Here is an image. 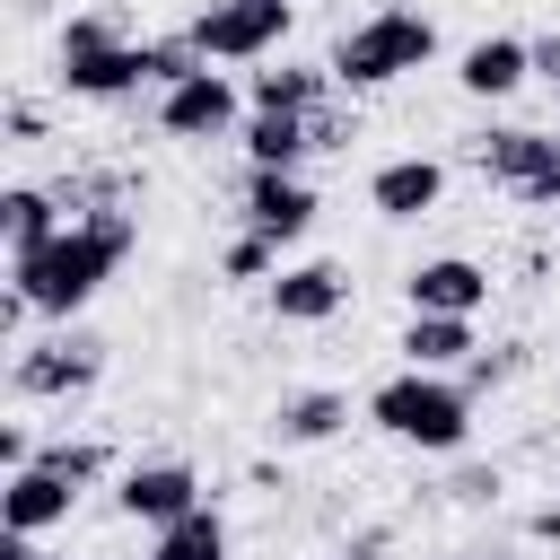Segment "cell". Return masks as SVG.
<instances>
[{
  "label": "cell",
  "mask_w": 560,
  "mask_h": 560,
  "mask_svg": "<svg viewBox=\"0 0 560 560\" xmlns=\"http://www.w3.org/2000/svg\"><path fill=\"white\" fill-rule=\"evenodd\" d=\"M534 79H551V88H560V35H534Z\"/></svg>",
  "instance_id": "cell-24"
},
{
  "label": "cell",
  "mask_w": 560,
  "mask_h": 560,
  "mask_svg": "<svg viewBox=\"0 0 560 560\" xmlns=\"http://www.w3.org/2000/svg\"><path fill=\"white\" fill-rule=\"evenodd\" d=\"M402 298H411V315H481L490 306V271L472 254H429V262L402 271Z\"/></svg>",
  "instance_id": "cell-10"
},
{
  "label": "cell",
  "mask_w": 560,
  "mask_h": 560,
  "mask_svg": "<svg viewBox=\"0 0 560 560\" xmlns=\"http://www.w3.org/2000/svg\"><path fill=\"white\" fill-rule=\"evenodd\" d=\"M9 140H44V114L35 105H9Z\"/></svg>",
  "instance_id": "cell-26"
},
{
  "label": "cell",
  "mask_w": 560,
  "mask_h": 560,
  "mask_svg": "<svg viewBox=\"0 0 560 560\" xmlns=\"http://www.w3.org/2000/svg\"><path fill=\"white\" fill-rule=\"evenodd\" d=\"M394 350H402V368H464L472 359V315H411Z\"/></svg>",
  "instance_id": "cell-17"
},
{
  "label": "cell",
  "mask_w": 560,
  "mask_h": 560,
  "mask_svg": "<svg viewBox=\"0 0 560 560\" xmlns=\"http://www.w3.org/2000/svg\"><path fill=\"white\" fill-rule=\"evenodd\" d=\"M0 560H52L44 534H0Z\"/></svg>",
  "instance_id": "cell-25"
},
{
  "label": "cell",
  "mask_w": 560,
  "mask_h": 560,
  "mask_svg": "<svg viewBox=\"0 0 560 560\" xmlns=\"http://www.w3.org/2000/svg\"><path fill=\"white\" fill-rule=\"evenodd\" d=\"M70 228V210L52 201V192H35V184H9L0 192V236H9V254H35L44 236H61Z\"/></svg>",
  "instance_id": "cell-18"
},
{
  "label": "cell",
  "mask_w": 560,
  "mask_h": 560,
  "mask_svg": "<svg viewBox=\"0 0 560 560\" xmlns=\"http://www.w3.org/2000/svg\"><path fill=\"white\" fill-rule=\"evenodd\" d=\"M490 490H499V472H481V464H472V472H455V499H490Z\"/></svg>",
  "instance_id": "cell-27"
},
{
  "label": "cell",
  "mask_w": 560,
  "mask_h": 560,
  "mask_svg": "<svg viewBox=\"0 0 560 560\" xmlns=\"http://www.w3.org/2000/svg\"><path fill=\"white\" fill-rule=\"evenodd\" d=\"M472 166H481L490 184H508L516 201H534V210H560V140H551V131L499 122V131H481V140H472Z\"/></svg>",
  "instance_id": "cell-4"
},
{
  "label": "cell",
  "mask_w": 560,
  "mask_h": 560,
  "mask_svg": "<svg viewBox=\"0 0 560 560\" xmlns=\"http://www.w3.org/2000/svg\"><path fill=\"white\" fill-rule=\"evenodd\" d=\"M114 508L131 516V525H175V516H192L201 508V472L192 464H175V455H158V464H131L122 472V490H114Z\"/></svg>",
  "instance_id": "cell-9"
},
{
  "label": "cell",
  "mask_w": 560,
  "mask_h": 560,
  "mask_svg": "<svg viewBox=\"0 0 560 560\" xmlns=\"http://www.w3.org/2000/svg\"><path fill=\"white\" fill-rule=\"evenodd\" d=\"M35 455H44V446L26 438V420H0V472H26Z\"/></svg>",
  "instance_id": "cell-23"
},
{
  "label": "cell",
  "mask_w": 560,
  "mask_h": 560,
  "mask_svg": "<svg viewBox=\"0 0 560 560\" xmlns=\"http://www.w3.org/2000/svg\"><path fill=\"white\" fill-rule=\"evenodd\" d=\"M149 560H228V516H219V508H192V516L158 525Z\"/></svg>",
  "instance_id": "cell-20"
},
{
  "label": "cell",
  "mask_w": 560,
  "mask_h": 560,
  "mask_svg": "<svg viewBox=\"0 0 560 560\" xmlns=\"http://www.w3.org/2000/svg\"><path fill=\"white\" fill-rule=\"evenodd\" d=\"M551 105H560V88H551Z\"/></svg>",
  "instance_id": "cell-31"
},
{
  "label": "cell",
  "mask_w": 560,
  "mask_h": 560,
  "mask_svg": "<svg viewBox=\"0 0 560 560\" xmlns=\"http://www.w3.org/2000/svg\"><path fill=\"white\" fill-rule=\"evenodd\" d=\"M35 464H52L61 481H79V490H88V481L105 472V446H96V438H61V446H44Z\"/></svg>",
  "instance_id": "cell-21"
},
{
  "label": "cell",
  "mask_w": 560,
  "mask_h": 560,
  "mask_svg": "<svg viewBox=\"0 0 560 560\" xmlns=\"http://www.w3.org/2000/svg\"><path fill=\"white\" fill-rule=\"evenodd\" d=\"M70 499H79V481H61L52 464H26L0 490V534H52V525H70Z\"/></svg>",
  "instance_id": "cell-11"
},
{
  "label": "cell",
  "mask_w": 560,
  "mask_h": 560,
  "mask_svg": "<svg viewBox=\"0 0 560 560\" xmlns=\"http://www.w3.org/2000/svg\"><path fill=\"white\" fill-rule=\"evenodd\" d=\"M245 122V105H236V79L228 70H192V79H175V88H158V131L166 140H228Z\"/></svg>",
  "instance_id": "cell-7"
},
{
  "label": "cell",
  "mask_w": 560,
  "mask_h": 560,
  "mask_svg": "<svg viewBox=\"0 0 560 560\" xmlns=\"http://www.w3.org/2000/svg\"><path fill=\"white\" fill-rule=\"evenodd\" d=\"M341 298H350V280H341L332 262H289V271L271 280V315H280V324H332Z\"/></svg>",
  "instance_id": "cell-14"
},
{
  "label": "cell",
  "mask_w": 560,
  "mask_h": 560,
  "mask_svg": "<svg viewBox=\"0 0 560 560\" xmlns=\"http://www.w3.org/2000/svg\"><path fill=\"white\" fill-rule=\"evenodd\" d=\"M105 376V341L96 332H61V341H26L18 359H9V385L26 394V402H70V394H88Z\"/></svg>",
  "instance_id": "cell-6"
},
{
  "label": "cell",
  "mask_w": 560,
  "mask_h": 560,
  "mask_svg": "<svg viewBox=\"0 0 560 560\" xmlns=\"http://www.w3.org/2000/svg\"><path fill=\"white\" fill-rule=\"evenodd\" d=\"M525 534H534V542H560V508H534V516H525Z\"/></svg>",
  "instance_id": "cell-28"
},
{
  "label": "cell",
  "mask_w": 560,
  "mask_h": 560,
  "mask_svg": "<svg viewBox=\"0 0 560 560\" xmlns=\"http://www.w3.org/2000/svg\"><path fill=\"white\" fill-rule=\"evenodd\" d=\"M455 79H464V96H516L534 79V44L525 35H481V44H464Z\"/></svg>",
  "instance_id": "cell-13"
},
{
  "label": "cell",
  "mask_w": 560,
  "mask_h": 560,
  "mask_svg": "<svg viewBox=\"0 0 560 560\" xmlns=\"http://www.w3.org/2000/svg\"><path fill=\"white\" fill-rule=\"evenodd\" d=\"M271 262H280V245H271V236H254V228H245V236H236V245H228V254H219V280H262V271H271Z\"/></svg>",
  "instance_id": "cell-22"
},
{
  "label": "cell",
  "mask_w": 560,
  "mask_h": 560,
  "mask_svg": "<svg viewBox=\"0 0 560 560\" xmlns=\"http://www.w3.org/2000/svg\"><path fill=\"white\" fill-rule=\"evenodd\" d=\"M438 61V26L420 18V9H376V18H359V26H341V44H332V88H350V96H368V88H394L402 70H429Z\"/></svg>",
  "instance_id": "cell-3"
},
{
  "label": "cell",
  "mask_w": 560,
  "mask_h": 560,
  "mask_svg": "<svg viewBox=\"0 0 560 560\" xmlns=\"http://www.w3.org/2000/svg\"><path fill=\"white\" fill-rule=\"evenodd\" d=\"M324 96H332V70H306V61H280V70L254 79L262 114H324Z\"/></svg>",
  "instance_id": "cell-19"
},
{
  "label": "cell",
  "mask_w": 560,
  "mask_h": 560,
  "mask_svg": "<svg viewBox=\"0 0 560 560\" xmlns=\"http://www.w3.org/2000/svg\"><path fill=\"white\" fill-rule=\"evenodd\" d=\"M446 560H490V551H446Z\"/></svg>",
  "instance_id": "cell-30"
},
{
  "label": "cell",
  "mask_w": 560,
  "mask_h": 560,
  "mask_svg": "<svg viewBox=\"0 0 560 560\" xmlns=\"http://www.w3.org/2000/svg\"><path fill=\"white\" fill-rule=\"evenodd\" d=\"M341 420H350V394H332V385H306V394H280V411H271V429H280V446H324V438H341Z\"/></svg>",
  "instance_id": "cell-16"
},
{
  "label": "cell",
  "mask_w": 560,
  "mask_h": 560,
  "mask_svg": "<svg viewBox=\"0 0 560 560\" xmlns=\"http://www.w3.org/2000/svg\"><path fill=\"white\" fill-rule=\"evenodd\" d=\"M332 560H376V542H350V551H332Z\"/></svg>",
  "instance_id": "cell-29"
},
{
  "label": "cell",
  "mask_w": 560,
  "mask_h": 560,
  "mask_svg": "<svg viewBox=\"0 0 560 560\" xmlns=\"http://www.w3.org/2000/svg\"><path fill=\"white\" fill-rule=\"evenodd\" d=\"M438 201H446V166L438 158H385L368 175V210L376 219H429Z\"/></svg>",
  "instance_id": "cell-12"
},
{
  "label": "cell",
  "mask_w": 560,
  "mask_h": 560,
  "mask_svg": "<svg viewBox=\"0 0 560 560\" xmlns=\"http://www.w3.org/2000/svg\"><path fill=\"white\" fill-rule=\"evenodd\" d=\"M236 140H245V166H289V175H298V158L315 149V114H262V105H254V114L236 122Z\"/></svg>",
  "instance_id": "cell-15"
},
{
  "label": "cell",
  "mask_w": 560,
  "mask_h": 560,
  "mask_svg": "<svg viewBox=\"0 0 560 560\" xmlns=\"http://www.w3.org/2000/svg\"><path fill=\"white\" fill-rule=\"evenodd\" d=\"M315 184L306 175H289V166H254L245 175V228L254 236H271V245H298L306 228H315Z\"/></svg>",
  "instance_id": "cell-8"
},
{
  "label": "cell",
  "mask_w": 560,
  "mask_h": 560,
  "mask_svg": "<svg viewBox=\"0 0 560 560\" xmlns=\"http://www.w3.org/2000/svg\"><path fill=\"white\" fill-rule=\"evenodd\" d=\"M131 210H79L61 236H44L35 254H9V289H26L35 298V315H79L105 280H114V262L131 254Z\"/></svg>",
  "instance_id": "cell-1"
},
{
  "label": "cell",
  "mask_w": 560,
  "mask_h": 560,
  "mask_svg": "<svg viewBox=\"0 0 560 560\" xmlns=\"http://www.w3.org/2000/svg\"><path fill=\"white\" fill-rule=\"evenodd\" d=\"M368 420L394 438V446H420V455H455L472 438V385L446 376V368H402L368 394Z\"/></svg>",
  "instance_id": "cell-2"
},
{
  "label": "cell",
  "mask_w": 560,
  "mask_h": 560,
  "mask_svg": "<svg viewBox=\"0 0 560 560\" xmlns=\"http://www.w3.org/2000/svg\"><path fill=\"white\" fill-rule=\"evenodd\" d=\"M289 0H210L201 18H192V52L201 61H262V52H280L289 44Z\"/></svg>",
  "instance_id": "cell-5"
}]
</instances>
